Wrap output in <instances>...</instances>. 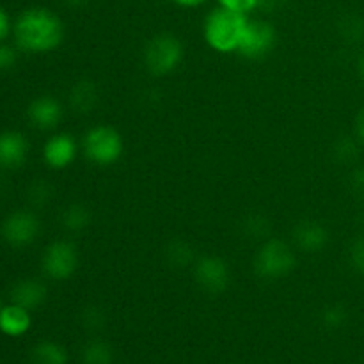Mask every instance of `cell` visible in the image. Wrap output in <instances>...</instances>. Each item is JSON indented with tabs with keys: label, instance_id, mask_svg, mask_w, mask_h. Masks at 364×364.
<instances>
[{
	"label": "cell",
	"instance_id": "obj_1",
	"mask_svg": "<svg viewBox=\"0 0 364 364\" xmlns=\"http://www.w3.org/2000/svg\"><path fill=\"white\" fill-rule=\"evenodd\" d=\"M18 48L31 53H46L59 48L64 39V25L55 13L45 7H31L14 23Z\"/></svg>",
	"mask_w": 364,
	"mask_h": 364
},
{
	"label": "cell",
	"instance_id": "obj_2",
	"mask_svg": "<svg viewBox=\"0 0 364 364\" xmlns=\"http://www.w3.org/2000/svg\"><path fill=\"white\" fill-rule=\"evenodd\" d=\"M247 14L217 7L205 20V39L210 48L220 53L237 52L247 25Z\"/></svg>",
	"mask_w": 364,
	"mask_h": 364
},
{
	"label": "cell",
	"instance_id": "obj_3",
	"mask_svg": "<svg viewBox=\"0 0 364 364\" xmlns=\"http://www.w3.org/2000/svg\"><path fill=\"white\" fill-rule=\"evenodd\" d=\"M84 155L95 166H112L121 159L124 142L119 132L109 124H98L84 135Z\"/></svg>",
	"mask_w": 364,
	"mask_h": 364
},
{
	"label": "cell",
	"instance_id": "obj_4",
	"mask_svg": "<svg viewBox=\"0 0 364 364\" xmlns=\"http://www.w3.org/2000/svg\"><path fill=\"white\" fill-rule=\"evenodd\" d=\"M183 60V45L180 39L169 32L149 39L144 48V64L155 77H166L173 73Z\"/></svg>",
	"mask_w": 364,
	"mask_h": 364
},
{
	"label": "cell",
	"instance_id": "obj_5",
	"mask_svg": "<svg viewBox=\"0 0 364 364\" xmlns=\"http://www.w3.org/2000/svg\"><path fill=\"white\" fill-rule=\"evenodd\" d=\"M297 265L295 251L279 238H269L255 258V270L263 279H279L288 276Z\"/></svg>",
	"mask_w": 364,
	"mask_h": 364
},
{
	"label": "cell",
	"instance_id": "obj_6",
	"mask_svg": "<svg viewBox=\"0 0 364 364\" xmlns=\"http://www.w3.org/2000/svg\"><path fill=\"white\" fill-rule=\"evenodd\" d=\"M43 272L53 281H66L77 272L78 251L71 242L57 240L45 249L41 259Z\"/></svg>",
	"mask_w": 364,
	"mask_h": 364
},
{
	"label": "cell",
	"instance_id": "obj_7",
	"mask_svg": "<svg viewBox=\"0 0 364 364\" xmlns=\"http://www.w3.org/2000/svg\"><path fill=\"white\" fill-rule=\"evenodd\" d=\"M276 45V28L269 21L249 20L237 52L245 59H263Z\"/></svg>",
	"mask_w": 364,
	"mask_h": 364
},
{
	"label": "cell",
	"instance_id": "obj_8",
	"mask_svg": "<svg viewBox=\"0 0 364 364\" xmlns=\"http://www.w3.org/2000/svg\"><path fill=\"white\" fill-rule=\"evenodd\" d=\"M41 231L39 219L28 210L9 213L0 226V235L11 247H27Z\"/></svg>",
	"mask_w": 364,
	"mask_h": 364
},
{
	"label": "cell",
	"instance_id": "obj_9",
	"mask_svg": "<svg viewBox=\"0 0 364 364\" xmlns=\"http://www.w3.org/2000/svg\"><path fill=\"white\" fill-rule=\"evenodd\" d=\"M194 279L208 294H223L230 287V265L219 256H203L194 263Z\"/></svg>",
	"mask_w": 364,
	"mask_h": 364
},
{
	"label": "cell",
	"instance_id": "obj_10",
	"mask_svg": "<svg viewBox=\"0 0 364 364\" xmlns=\"http://www.w3.org/2000/svg\"><path fill=\"white\" fill-rule=\"evenodd\" d=\"M78 153L77 141L70 134H55L43 146V160L50 169L63 171L75 162Z\"/></svg>",
	"mask_w": 364,
	"mask_h": 364
},
{
	"label": "cell",
	"instance_id": "obj_11",
	"mask_svg": "<svg viewBox=\"0 0 364 364\" xmlns=\"http://www.w3.org/2000/svg\"><path fill=\"white\" fill-rule=\"evenodd\" d=\"M27 117L39 130H53L63 119V105L52 96H39L28 105Z\"/></svg>",
	"mask_w": 364,
	"mask_h": 364
},
{
	"label": "cell",
	"instance_id": "obj_12",
	"mask_svg": "<svg viewBox=\"0 0 364 364\" xmlns=\"http://www.w3.org/2000/svg\"><path fill=\"white\" fill-rule=\"evenodd\" d=\"M28 155V142L23 134L7 130L0 134V167L18 169L25 164Z\"/></svg>",
	"mask_w": 364,
	"mask_h": 364
},
{
	"label": "cell",
	"instance_id": "obj_13",
	"mask_svg": "<svg viewBox=\"0 0 364 364\" xmlns=\"http://www.w3.org/2000/svg\"><path fill=\"white\" fill-rule=\"evenodd\" d=\"M295 244L306 252H318L329 242V231L316 220H302L294 230Z\"/></svg>",
	"mask_w": 364,
	"mask_h": 364
},
{
	"label": "cell",
	"instance_id": "obj_14",
	"mask_svg": "<svg viewBox=\"0 0 364 364\" xmlns=\"http://www.w3.org/2000/svg\"><path fill=\"white\" fill-rule=\"evenodd\" d=\"M46 301V287L38 279H21L11 290V302L34 311Z\"/></svg>",
	"mask_w": 364,
	"mask_h": 364
},
{
	"label": "cell",
	"instance_id": "obj_15",
	"mask_svg": "<svg viewBox=\"0 0 364 364\" xmlns=\"http://www.w3.org/2000/svg\"><path fill=\"white\" fill-rule=\"evenodd\" d=\"M32 318L31 311L18 304L2 306L0 311V331L9 338H20L31 329Z\"/></svg>",
	"mask_w": 364,
	"mask_h": 364
},
{
	"label": "cell",
	"instance_id": "obj_16",
	"mask_svg": "<svg viewBox=\"0 0 364 364\" xmlns=\"http://www.w3.org/2000/svg\"><path fill=\"white\" fill-rule=\"evenodd\" d=\"M98 98V87L91 80H78L70 91V105L78 114L91 112Z\"/></svg>",
	"mask_w": 364,
	"mask_h": 364
},
{
	"label": "cell",
	"instance_id": "obj_17",
	"mask_svg": "<svg viewBox=\"0 0 364 364\" xmlns=\"http://www.w3.org/2000/svg\"><path fill=\"white\" fill-rule=\"evenodd\" d=\"M32 364H68L66 348L55 341H39L31 352Z\"/></svg>",
	"mask_w": 364,
	"mask_h": 364
},
{
	"label": "cell",
	"instance_id": "obj_18",
	"mask_svg": "<svg viewBox=\"0 0 364 364\" xmlns=\"http://www.w3.org/2000/svg\"><path fill=\"white\" fill-rule=\"evenodd\" d=\"M60 223H63L64 230L77 233V231H82L84 228L89 226V223H91V212L84 205H70L63 212Z\"/></svg>",
	"mask_w": 364,
	"mask_h": 364
},
{
	"label": "cell",
	"instance_id": "obj_19",
	"mask_svg": "<svg viewBox=\"0 0 364 364\" xmlns=\"http://www.w3.org/2000/svg\"><path fill=\"white\" fill-rule=\"evenodd\" d=\"M82 361L85 364H112V348L102 340L89 341L82 350Z\"/></svg>",
	"mask_w": 364,
	"mask_h": 364
},
{
	"label": "cell",
	"instance_id": "obj_20",
	"mask_svg": "<svg viewBox=\"0 0 364 364\" xmlns=\"http://www.w3.org/2000/svg\"><path fill=\"white\" fill-rule=\"evenodd\" d=\"M167 259L169 263H173L174 267H187L191 265L192 259H194V255H192L191 245L185 244V242H173L167 249Z\"/></svg>",
	"mask_w": 364,
	"mask_h": 364
},
{
	"label": "cell",
	"instance_id": "obj_21",
	"mask_svg": "<svg viewBox=\"0 0 364 364\" xmlns=\"http://www.w3.org/2000/svg\"><path fill=\"white\" fill-rule=\"evenodd\" d=\"M28 201L34 206H45L52 198V187L45 180H36L27 191Z\"/></svg>",
	"mask_w": 364,
	"mask_h": 364
},
{
	"label": "cell",
	"instance_id": "obj_22",
	"mask_svg": "<svg viewBox=\"0 0 364 364\" xmlns=\"http://www.w3.org/2000/svg\"><path fill=\"white\" fill-rule=\"evenodd\" d=\"M348 262H350L352 269L358 274L364 276V237L355 238L348 249Z\"/></svg>",
	"mask_w": 364,
	"mask_h": 364
},
{
	"label": "cell",
	"instance_id": "obj_23",
	"mask_svg": "<svg viewBox=\"0 0 364 364\" xmlns=\"http://www.w3.org/2000/svg\"><path fill=\"white\" fill-rule=\"evenodd\" d=\"M345 320H347V311H345L341 306H331V308H327L326 311H323V323H326L327 327L336 329V327L343 326Z\"/></svg>",
	"mask_w": 364,
	"mask_h": 364
},
{
	"label": "cell",
	"instance_id": "obj_24",
	"mask_svg": "<svg viewBox=\"0 0 364 364\" xmlns=\"http://www.w3.org/2000/svg\"><path fill=\"white\" fill-rule=\"evenodd\" d=\"M219 4L231 11H238V13L247 14L249 11H252L255 7L259 6V0H219Z\"/></svg>",
	"mask_w": 364,
	"mask_h": 364
},
{
	"label": "cell",
	"instance_id": "obj_25",
	"mask_svg": "<svg viewBox=\"0 0 364 364\" xmlns=\"http://www.w3.org/2000/svg\"><path fill=\"white\" fill-rule=\"evenodd\" d=\"M16 59H18L16 50H14L13 46H7L0 43V73L9 71L11 68L16 64Z\"/></svg>",
	"mask_w": 364,
	"mask_h": 364
},
{
	"label": "cell",
	"instance_id": "obj_26",
	"mask_svg": "<svg viewBox=\"0 0 364 364\" xmlns=\"http://www.w3.org/2000/svg\"><path fill=\"white\" fill-rule=\"evenodd\" d=\"M103 313L100 308H87L84 311V326L89 329H98L103 326Z\"/></svg>",
	"mask_w": 364,
	"mask_h": 364
},
{
	"label": "cell",
	"instance_id": "obj_27",
	"mask_svg": "<svg viewBox=\"0 0 364 364\" xmlns=\"http://www.w3.org/2000/svg\"><path fill=\"white\" fill-rule=\"evenodd\" d=\"M350 187L352 192L355 194V198L364 199V167L361 169H355L350 176Z\"/></svg>",
	"mask_w": 364,
	"mask_h": 364
},
{
	"label": "cell",
	"instance_id": "obj_28",
	"mask_svg": "<svg viewBox=\"0 0 364 364\" xmlns=\"http://www.w3.org/2000/svg\"><path fill=\"white\" fill-rule=\"evenodd\" d=\"M340 159L352 160L355 156V153H358V148L350 141H340Z\"/></svg>",
	"mask_w": 364,
	"mask_h": 364
},
{
	"label": "cell",
	"instance_id": "obj_29",
	"mask_svg": "<svg viewBox=\"0 0 364 364\" xmlns=\"http://www.w3.org/2000/svg\"><path fill=\"white\" fill-rule=\"evenodd\" d=\"M11 31V23H9V16H7L6 11L0 7V43L7 38Z\"/></svg>",
	"mask_w": 364,
	"mask_h": 364
},
{
	"label": "cell",
	"instance_id": "obj_30",
	"mask_svg": "<svg viewBox=\"0 0 364 364\" xmlns=\"http://www.w3.org/2000/svg\"><path fill=\"white\" fill-rule=\"evenodd\" d=\"M355 134H358V139L364 144V107L359 110L358 117H355Z\"/></svg>",
	"mask_w": 364,
	"mask_h": 364
},
{
	"label": "cell",
	"instance_id": "obj_31",
	"mask_svg": "<svg viewBox=\"0 0 364 364\" xmlns=\"http://www.w3.org/2000/svg\"><path fill=\"white\" fill-rule=\"evenodd\" d=\"M173 2H176L178 6H183V7H196L205 4L206 0H173Z\"/></svg>",
	"mask_w": 364,
	"mask_h": 364
},
{
	"label": "cell",
	"instance_id": "obj_32",
	"mask_svg": "<svg viewBox=\"0 0 364 364\" xmlns=\"http://www.w3.org/2000/svg\"><path fill=\"white\" fill-rule=\"evenodd\" d=\"M64 4H68V6H73V7H78V6H84L87 0H63Z\"/></svg>",
	"mask_w": 364,
	"mask_h": 364
},
{
	"label": "cell",
	"instance_id": "obj_33",
	"mask_svg": "<svg viewBox=\"0 0 364 364\" xmlns=\"http://www.w3.org/2000/svg\"><path fill=\"white\" fill-rule=\"evenodd\" d=\"M359 77L364 82V53L361 55V59H359Z\"/></svg>",
	"mask_w": 364,
	"mask_h": 364
},
{
	"label": "cell",
	"instance_id": "obj_34",
	"mask_svg": "<svg viewBox=\"0 0 364 364\" xmlns=\"http://www.w3.org/2000/svg\"><path fill=\"white\" fill-rule=\"evenodd\" d=\"M0 311H2V304H0Z\"/></svg>",
	"mask_w": 364,
	"mask_h": 364
}]
</instances>
